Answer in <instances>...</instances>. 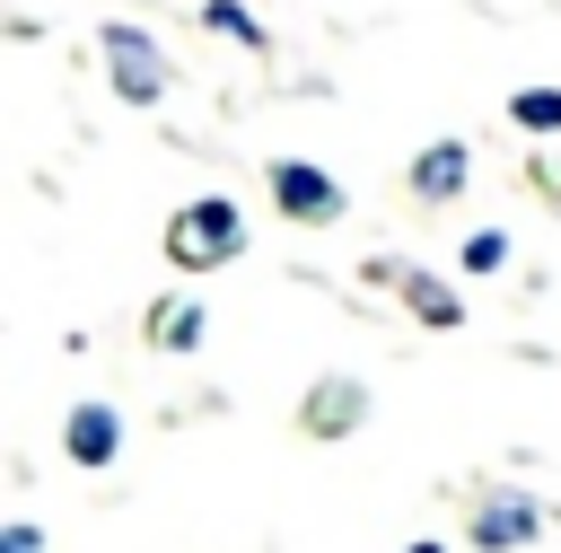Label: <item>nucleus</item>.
I'll use <instances>...</instances> for the list:
<instances>
[{
    "label": "nucleus",
    "mask_w": 561,
    "mask_h": 553,
    "mask_svg": "<svg viewBox=\"0 0 561 553\" xmlns=\"http://www.w3.org/2000/svg\"><path fill=\"white\" fill-rule=\"evenodd\" d=\"M465 176H473L465 140H430V149L412 158V193H421V202H456V193H465Z\"/></svg>",
    "instance_id": "6"
},
{
    "label": "nucleus",
    "mask_w": 561,
    "mask_h": 553,
    "mask_svg": "<svg viewBox=\"0 0 561 553\" xmlns=\"http://www.w3.org/2000/svg\"><path fill=\"white\" fill-rule=\"evenodd\" d=\"M237 246H245V211H237L228 193H210V202H184V211L167 219V263H175V272L237 263Z\"/></svg>",
    "instance_id": "1"
},
{
    "label": "nucleus",
    "mask_w": 561,
    "mask_h": 553,
    "mask_svg": "<svg viewBox=\"0 0 561 553\" xmlns=\"http://www.w3.org/2000/svg\"><path fill=\"white\" fill-rule=\"evenodd\" d=\"M149 342H158V351H193V342H202V307H193V298H158Z\"/></svg>",
    "instance_id": "9"
},
{
    "label": "nucleus",
    "mask_w": 561,
    "mask_h": 553,
    "mask_svg": "<svg viewBox=\"0 0 561 553\" xmlns=\"http://www.w3.org/2000/svg\"><path fill=\"white\" fill-rule=\"evenodd\" d=\"M403 307H412L421 325H438V334H456V325H465L456 290H447V281H430V272H403Z\"/></svg>",
    "instance_id": "8"
},
{
    "label": "nucleus",
    "mask_w": 561,
    "mask_h": 553,
    "mask_svg": "<svg viewBox=\"0 0 561 553\" xmlns=\"http://www.w3.org/2000/svg\"><path fill=\"white\" fill-rule=\"evenodd\" d=\"M543 535V509L526 500V492H491L482 509H473V544L482 553H517V544H535Z\"/></svg>",
    "instance_id": "4"
},
{
    "label": "nucleus",
    "mask_w": 561,
    "mask_h": 553,
    "mask_svg": "<svg viewBox=\"0 0 561 553\" xmlns=\"http://www.w3.org/2000/svg\"><path fill=\"white\" fill-rule=\"evenodd\" d=\"M96 44H105V70H114V97H131V105H158V97H167L175 70H167V53L149 44V26H123V18H114V26H96Z\"/></svg>",
    "instance_id": "2"
},
{
    "label": "nucleus",
    "mask_w": 561,
    "mask_h": 553,
    "mask_svg": "<svg viewBox=\"0 0 561 553\" xmlns=\"http://www.w3.org/2000/svg\"><path fill=\"white\" fill-rule=\"evenodd\" d=\"M202 26H210V35H228V44H245V53L263 44V18H254L245 0H202Z\"/></svg>",
    "instance_id": "10"
},
{
    "label": "nucleus",
    "mask_w": 561,
    "mask_h": 553,
    "mask_svg": "<svg viewBox=\"0 0 561 553\" xmlns=\"http://www.w3.org/2000/svg\"><path fill=\"white\" fill-rule=\"evenodd\" d=\"M403 553H447V544H430V535H421V544H403Z\"/></svg>",
    "instance_id": "14"
},
{
    "label": "nucleus",
    "mask_w": 561,
    "mask_h": 553,
    "mask_svg": "<svg viewBox=\"0 0 561 553\" xmlns=\"http://www.w3.org/2000/svg\"><path fill=\"white\" fill-rule=\"evenodd\" d=\"M465 272H508V237L500 228H473L465 237Z\"/></svg>",
    "instance_id": "12"
},
{
    "label": "nucleus",
    "mask_w": 561,
    "mask_h": 553,
    "mask_svg": "<svg viewBox=\"0 0 561 553\" xmlns=\"http://www.w3.org/2000/svg\"><path fill=\"white\" fill-rule=\"evenodd\" d=\"M0 553H44V527H26V518H18V527L0 535Z\"/></svg>",
    "instance_id": "13"
},
{
    "label": "nucleus",
    "mask_w": 561,
    "mask_h": 553,
    "mask_svg": "<svg viewBox=\"0 0 561 553\" xmlns=\"http://www.w3.org/2000/svg\"><path fill=\"white\" fill-rule=\"evenodd\" d=\"M272 211L324 228V219H342V184H333L316 158H272Z\"/></svg>",
    "instance_id": "3"
},
{
    "label": "nucleus",
    "mask_w": 561,
    "mask_h": 553,
    "mask_svg": "<svg viewBox=\"0 0 561 553\" xmlns=\"http://www.w3.org/2000/svg\"><path fill=\"white\" fill-rule=\"evenodd\" d=\"M359 421H368V386H359V377H324V386L307 395V430H316V439L359 430Z\"/></svg>",
    "instance_id": "7"
},
{
    "label": "nucleus",
    "mask_w": 561,
    "mask_h": 553,
    "mask_svg": "<svg viewBox=\"0 0 561 553\" xmlns=\"http://www.w3.org/2000/svg\"><path fill=\"white\" fill-rule=\"evenodd\" d=\"M61 448H70V465H114L123 413H114V404H70V413H61Z\"/></svg>",
    "instance_id": "5"
},
{
    "label": "nucleus",
    "mask_w": 561,
    "mask_h": 553,
    "mask_svg": "<svg viewBox=\"0 0 561 553\" xmlns=\"http://www.w3.org/2000/svg\"><path fill=\"white\" fill-rule=\"evenodd\" d=\"M508 123L517 132H561V88H517L508 97Z\"/></svg>",
    "instance_id": "11"
}]
</instances>
